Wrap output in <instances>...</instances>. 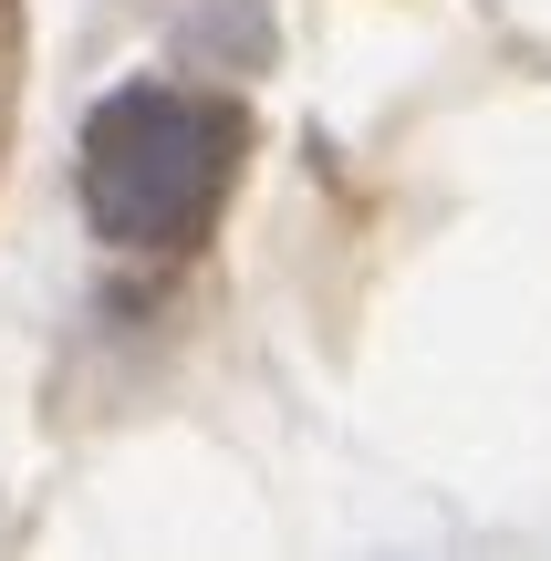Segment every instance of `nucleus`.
<instances>
[{
  "instance_id": "obj_1",
  "label": "nucleus",
  "mask_w": 551,
  "mask_h": 561,
  "mask_svg": "<svg viewBox=\"0 0 551 561\" xmlns=\"http://www.w3.org/2000/svg\"><path fill=\"white\" fill-rule=\"evenodd\" d=\"M250 157V115L229 94H177V83H115L73 136V187L94 240L177 261L219 229L229 178Z\"/></svg>"
}]
</instances>
